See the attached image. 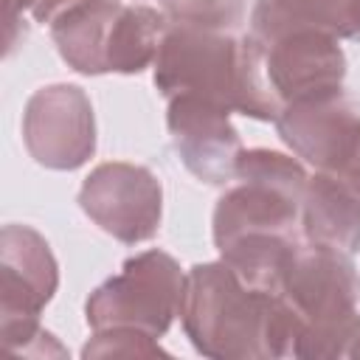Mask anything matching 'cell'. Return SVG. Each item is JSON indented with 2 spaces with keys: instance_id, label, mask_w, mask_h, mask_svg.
Wrapping results in <instances>:
<instances>
[{
  "instance_id": "1",
  "label": "cell",
  "mask_w": 360,
  "mask_h": 360,
  "mask_svg": "<svg viewBox=\"0 0 360 360\" xmlns=\"http://www.w3.org/2000/svg\"><path fill=\"white\" fill-rule=\"evenodd\" d=\"M307 180L298 158L264 146L245 149L236 163V183L214 205V248L256 290L273 292L284 264L304 245Z\"/></svg>"
},
{
  "instance_id": "2",
  "label": "cell",
  "mask_w": 360,
  "mask_h": 360,
  "mask_svg": "<svg viewBox=\"0 0 360 360\" xmlns=\"http://www.w3.org/2000/svg\"><path fill=\"white\" fill-rule=\"evenodd\" d=\"M180 323L211 360L295 357V323L276 292L250 287L222 259L186 270Z\"/></svg>"
},
{
  "instance_id": "3",
  "label": "cell",
  "mask_w": 360,
  "mask_h": 360,
  "mask_svg": "<svg viewBox=\"0 0 360 360\" xmlns=\"http://www.w3.org/2000/svg\"><path fill=\"white\" fill-rule=\"evenodd\" d=\"M152 82L163 98L197 96L256 121H276L281 112L250 34L233 37L231 31L169 22L152 65Z\"/></svg>"
},
{
  "instance_id": "4",
  "label": "cell",
  "mask_w": 360,
  "mask_h": 360,
  "mask_svg": "<svg viewBox=\"0 0 360 360\" xmlns=\"http://www.w3.org/2000/svg\"><path fill=\"white\" fill-rule=\"evenodd\" d=\"M295 323V357H349L360 338V276L352 256L304 242L284 264L273 290Z\"/></svg>"
},
{
  "instance_id": "5",
  "label": "cell",
  "mask_w": 360,
  "mask_h": 360,
  "mask_svg": "<svg viewBox=\"0 0 360 360\" xmlns=\"http://www.w3.org/2000/svg\"><path fill=\"white\" fill-rule=\"evenodd\" d=\"M166 31L169 17L160 8L121 0H87L51 25V39L76 73H141L155 65Z\"/></svg>"
},
{
  "instance_id": "6",
  "label": "cell",
  "mask_w": 360,
  "mask_h": 360,
  "mask_svg": "<svg viewBox=\"0 0 360 360\" xmlns=\"http://www.w3.org/2000/svg\"><path fill=\"white\" fill-rule=\"evenodd\" d=\"M248 34L259 45L267 84L281 107L343 90L346 53L338 37L295 20L278 0L253 3Z\"/></svg>"
},
{
  "instance_id": "7",
  "label": "cell",
  "mask_w": 360,
  "mask_h": 360,
  "mask_svg": "<svg viewBox=\"0 0 360 360\" xmlns=\"http://www.w3.org/2000/svg\"><path fill=\"white\" fill-rule=\"evenodd\" d=\"M59 287V264L51 245L31 225H3L0 231V335L14 354H48L62 349L39 326L45 304ZM65 352V349H62Z\"/></svg>"
},
{
  "instance_id": "8",
  "label": "cell",
  "mask_w": 360,
  "mask_h": 360,
  "mask_svg": "<svg viewBox=\"0 0 360 360\" xmlns=\"http://www.w3.org/2000/svg\"><path fill=\"white\" fill-rule=\"evenodd\" d=\"M183 287L186 273L174 256L158 248L135 253L115 276L90 292L84 304L87 326H132L152 338H163L174 318H180Z\"/></svg>"
},
{
  "instance_id": "9",
  "label": "cell",
  "mask_w": 360,
  "mask_h": 360,
  "mask_svg": "<svg viewBox=\"0 0 360 360\" xmlns=\"http://www.w3.org/2000/svg\"><path fill=\"white\" fill-rule=\"evenodd\" d=\"M79 205L104 233L124 245H138L160 228L163 188L146 166L107 160L84 177Z\"/></svg>"
},
{
  "instance_id": "10",
  "label": "cell",
  "mask_w": 360,
  "mask_h": 360,
  "mask_svg": "<svg viewBox=\"0 0 360 360\" xmlns=\"http://www.w3.org/2000/svg\"><path fill=\"white\" fill-rule=\"evenodd\" d=\"M22 143L28 155L53 172H73L96 152V115L79 84H45L22 110Z\"/></svg>"
},
{
  "instance_id": "11",
  "label": "cell",
  "mask_w": 360,
  "mask_h": 360,
  "mask_svg": "<svg viewBox=\"0 0 360 360\" xmlns=\"http://www.w3.org/2000/svg\"><path fill=\"white\" fill-rule=\"evenodd\" d=\"M273 124L292 155L315 172H340L360 146V107L343 90L290 101Z\"/></svg>"
},
{
  "instance_id": "12",
  "label": "cell",
  "mask_w": 360,
  "mask_h": 360,
  "mask_svg": "<svg viewBox=\"0 0 360 360\" xmlns=\"http://www.w3.org/2000/svg\"><path fill=\"white\" fill-rule=\"evenodd\" d=\"M166 127L180 155V163L208 186H231L236 180V163L242 138L231 124V110L197 98H166Z\"/></svg>"
},
{
  "instance_id": "13",
  "label": "cell",
  "mask_w": 360,
  "mask_h": 360,
  "mask_svg": "<svg viewBox=\"0 0 360 360\" xmlns=\"http://www.w3.org/2000/svg\"><path fill=\"white\" fill-rule=\"evenodd\" d=\"M304 242L335 248L343 253L360 250V197L335 174L315 172L307 180L301 205Z\"/></svg>"
},
{
  "instance_id": "14",
  "label": "cell",
  "mask_w": 360,
  "mask_h": 360,
  "mask_svg": "<svg viewBox=\"0 0 360 360\" xmlns=\"http://www.w3.org/2000/svg\"><path fill=\"white\" fill-rule=\"evenodd\" d=\"M160 11L172 25L233 34L245 20V0H160Z\"/></svg>"
},
{
  "instance_id": "15",
  "label": "cell",
  "mask_w": 360,
  "mask_h": 360,
  "mask_svg": "<svg viewBox=\"0 0 360 360\" xmlns=\"http://www.w3.org/2000/svg\"><path fill=\"white\" fill-rule=\"evenodd\" d=\"M287 14L332 37H360V0H278Z\"/></svg>"
},
{
  "instance_id": "16",
  "label": "cell",
  "mask_w": 360,
  "mask_h": 360,
  "mask_svg": "<svg viewBox=\"0 0 360 360\" xmlns=\"http://www.w3.org/2000/svg\"><path fill=\"white\" fill-rule=\"evenodd\" d=\"M84 360L96 357H169V352L160 346V338H152L132 326H107L93 329L87 343L82 346Z\"/></svg>"
},
{
  "instance_id": "17",
  "label": "cell",
  "mask_w": 360,
  "mask_h": 360,
  "mask_svg": "<svg viewBox=\"0 0 360 360\" xmlns=\"http://www.w3.org/2000/svg\"><path fill=\"white\" fill-rule=\"evenodd\" d=\"M37 0H3V37H6V53L14 51L20 39H25V25H22V11L34 8Z\"/></svg>"
},
{
  "instance_id": "18",
  "label": "cell",
  "mask_w": 360,
  "mask_h": 360,
  "mask_svg": "<svg viewBox=\"0 0 360 360\" xmlns=\"http://www.w3.org/2000/svg\"><path fill=\"white\" fill-rule=\"evenodd\" d=\"M82 3H87V0H37L34 8H31V14H34L37 22L53 25L65 11H70V8L82 6Z\"/></svg>"
},
{
  "instance_id": "19",
  "label": "cell",
  "mask_w": 360,
  "mask_h": 360,
  "mask_svg": "<svg viewBox=\"0 0 360 360\" xmlns=\"http://www.w3.org/2000/svg\"><path fill=\"white\" fill-rule=\"evenodd\" d=\"M335 177H340V180L360 197V146H357V152L346 160V166H343L340 172H335Z\"/></svg>"
}]
</instances>
